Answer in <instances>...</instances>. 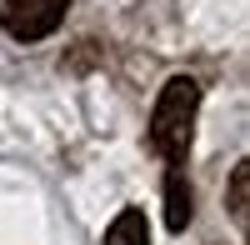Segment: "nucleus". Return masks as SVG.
Masks as SVG:
<instances>
[{
  "mask_svg": "<svg viewBox=\"0 0 250 245\" xmlns=\"http://www.w3.org/2000/svg\"><path fill=\"white\" fill-rule=\"evenodd\" d=\"M195 110H200V85L190 75H175L165 80V90L155 100V115H150V145L180 170L185 155H190V135H195Z\"/></svg>",
  "mask_w": 250,
  "mask_h": 245,
  "instance_id": "obj_1",
  "label": "nucleus"
},
{
  "mask_svg": "<svg viewBox=\"0 0 250 245\" xmlns=\"http://www.w3.org/2000/svg\"><path fill=\"white\" fill-rule=\"evenodd\" d=\"M245 185H250V165H235V180H230V210H235V220H245Z\"/></svg>",
  "mask_w": 250,
  "mask_h": 245,
  "instance_id": "obj_5",
  "label": "nucleus"
},
{
  "mask_svg": "<svg viewBox=\"0 0 250 245\" xmlns=\"http://www.w3.org/2000/svg\"><path fill=\"white\" fill-rule=\"evenodd\" d=\"M190 215H195V205H190V185H185L180 170H170V180H165V225L180 235L185 225H190Z\"/></svg>",
  "mask_w": 250,
  "mask_h": 245,
  "instance_id": "obj_3",
  "label": "nucleus"
},
{
  "mask_svg": "<svg viewBox=\"0 0 250 245\" xmlns=\"http://www.w3.org/2000/svg\"><path fill=\"white\" fill-rule=\"evenodd\" d=\"M70 0H0V25L15 40H45L65 20Z\"/></svg>",
  "mask_w": 250,
  "mask_h": 245,
  "instance_id": "obj_2",
  "label": "nucleus"
},
{
  "mask_svg": "<svg viewBox=\"0 0 250 245\" xmlns=\"http://www.w3.org/2000/svg\"><path fill=\"white\" fill-rule=\"evenodd\" d=\"M105 245H150V220H145V210L125 205V210L110 220V230H105Z\"/></svg>",
  "mask_w": 250,
  "mask_h": 245,
  "instance_id": "obj_4",
  "label": "nucleus"
}]
</instances>
